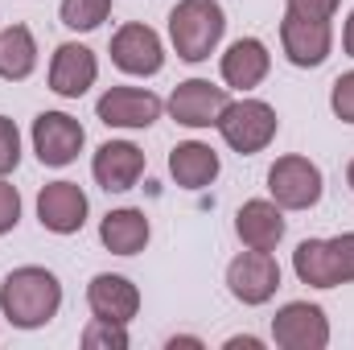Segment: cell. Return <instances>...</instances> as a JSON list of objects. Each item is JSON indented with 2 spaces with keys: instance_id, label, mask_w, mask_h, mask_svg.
<instances>
[{
  "instance_id": "obj_1",
  "label": "cell",
  "mask_w": 354,
  "mask_h": 350,
  "mask_svg": "<svg viewBox=\"0 0 354 350\" xmlns=\"http://www.w3.org/2000/svg\"><path fill=\"white\" fill-rule=\"evenodd\" d=\"M0 309L17 330H41L62 309V284L46 268H17L0 284Z\"/></svg>"
},
{
  "instance_id": "obj_2",
  "label": "cell",
  "mask_w": 354,
  "mask_h": 350,
  "mask_svg": "<svg viewBox=\"0 0 354 350\" xmlns=\"http://www.w3.org/2000/svg\"><path fill=\"white\" fill-rule=\"evenodd\" d=\"M227 29V12L214 0H181L169 12V42L181 62H206Z\"/></svg>"
},
{
  "instance_id": "obj_3",
  "label": "cell",
  "mask_w": 354,
  "mask_h": 350,
  "mask_svg": "<svg viewBox=\"0 0 354 350\" xmlns=\"http://www.w3.org/2000/svg\"><path fill=\"white\" fill-rule=\"evenodd\" d=\"M292 272L301 284L313 288H338L354 284V231L334 239H305L292 252Z\"/></svg>"
},
{
  "instance_id": "obj_4",
  "label": "cell",
  "mask_w": 354,
  "mask_h": 350,
  "mask_svg": "<svg viewBox=\"0 0 354 350\" xmlns=\"http://www.w3.org/2000/svg\"><path fill=\"white\" fill-rule=\"evenodd\" d=\"M214 128L223 132V140H227L235 153L252 157V153H264L268 145L276 140L280 120H276V107L264 103V99H231V103L223 107V116H218Z\"/></svg>"
},
{
  "instance_id": "obj_5",
  "label": "cell",
  "mask_w": 354,
  "mask_h": 350,
  "mask_svg": "<svg viewBox=\"0 0 354 350\" xmlns=\"http://www.w3.org/2000/svg\"><path fill=\"white\" fill-rule=\"evenodd\" d=\"M268 194L280 210H309L322 202V169L309 157H280L268 169Z\"/></svg>"
},
{
  "instance_id": "obj_6",
  "label": "cell",
  "mask_w": 354,
  "mask_h": 350,
  "mask_svg": "<svg viewBox=\"0 0 354 350\" xmlns=\"http://www.w3.org/2000/svg\"><path fill=\"white\" fill-rule=\"evenodd\" d=\"M83 145H87V132H83V124L75 116H66V111H41L33 120V153H37L41 165L62 169V165H71L79 157Z\"/></svg>"
},
{
  "instance_id": "obj_7",
  "label": "cell",
  "mask_w": 354,
  "mask_h": 350,
  "mask_svg": "<svg viewBox=\"0 0 354 350\" xmlns=\"http://www.w3.org/2000/svg\"><path fill=\"white\" fill-rule=\"evenodd\" d=\"M272 338L284 350H326L330 347V322L322 305L309 301H288L272 317Z\"/></svg>"
},
{
  "instance_id": "obj_8",
  "label": "cell",
  "mask_w": 354,
  "mask_h": 350,
  "mask_svg": "<svg viewBox=\"0 0 354 350\" xmlns=\"http://www.w3.org/2000/svg\"><path fill=\"white\" fill-rule=\"evenodd\" d=\"M227 288L235 301L243 305H268L280 288V264L272 260V252H243L227 264Z\"/></svg>"
},
{
  "instance_id": "obj_9",
  "label": "cell",
  "mask_w": 354,
  "mask_h": 350,
  "mask_svg": "<svg viewBox=\"0 0 354 350\" xmlns=\"http://www.w3.org/2000/svg\"><path fill=\"white\" fill-rule=\"evenodd\" d=\"M111 62L124 71V75H136V79H153V75H161V66H165V46H161V37L149 29V25H124V29H115V37H111Z\"/></svg>"
},
{
  "instance_id": "obj_10",
  "label": "cell",
  "mask_w": 354,
  "mask_h": 350,
  "mask_svg": "<svg viewBox=\"0 0 354 350\" xmlns=\"http://www.w3.org/2000/svg\"><path fill=\"white\" fill-rule=\"evenodd\" d=\"M280 46H284V58L301 71L309 66H322L334 50V29L330 21H305V17H292L284 12L280 21Z\"/></svg>"
},
{
  "instance_id": "obj_11",
  "label": "cell",
  "mask_w": 354,
  "mask_h": 350,
  "mask_svg": "<svg viewBox=\"0 0 354 350\" xmlns=\"http://www.w3.org/2000/svg\"><path fill=\"white\" fill-rule=\"evenodd\" d=\"M227 103H231L227 87H214L206 79H185L169 95V116L185 128H214Z\"/></svg>"
},
{
  "instance_id": "obj_12",
  "label": "cell",
  "mask_w": 354,
  "mask_h": 350,
  "mask_svg": "<svg viewBox=\"0 0 354 350\" xmlns=\"http://www.w3.org/2000/svg\"><path fill=\"white\" fill-rule=\"evenodd\" d=\"M161 99L153 91H140V87H111L99 95L95 103V116L107 124V128H149L161 120Z\"/></svg>"
},
{
  "instance_id": "obj_13",
  "label": "cell",
  "mask_w": 354,
  "mask_h": 350,
  "mask_svg": "<svg viewBox=\"0 0 354 350\" xmlns=\"http://www.w3.org/2000/svg\"><path fill=\"white\" fill-rule=\"evenodd\" d=\"M37 219L54 235H75L87 223V194L75 181H50L37 194Z\"/></svg>"
},
{
  "instance_id": "obj_14",
  "label": "cell",
  "mask_w": 354,
  "mask_h": 350,
  "mask_svg": "<svg viewBox=\"0 0 354 350\" xmlns=\"http://www.w3.org/2000/svg\"><path fill=\"white\" fill-rule=\"evenodd\" d=\"M95 79H99V62H95V54H91L87 46L62 42L54 50V58H50V91L54 95L79 99V95H87L95 87Z\"/></svg>"
},
{
  "instance_id": "obj_15",
  "label": "cell",
  "mask_w": 354,
  "mask_h": 350,
  "mask_svg": "<svg viewBox=\"0 0 354 350\" xmlns=\"http://www.w3.org/2000/svg\"><path fill=\"white\" fill-rule=\"evenodd\" d=\"M91 174H95V181L107 194H124V190H132L140 181V174H145V153L132 140H107V145L95 149Z\"/></svg>"
},
{
  "instance_id": "obj_16",
  "label": "cell",
  "mask_w": 354,
  "mask_h": 350,
  "mask_svg": "<svg viewBox=\"0 0 354 350\" xmlns=\"http://www.w3.org/2000/svg\"><path fill=\"white\" fill-rule=\"evenodd\" d=\"M87 305H91V313H95V317L128 326V322L140 313V288H136L128 276L99 272V276L87 284Z\"/></svg>"
},
{
  "instance_id": "obj_17",
  "label": "cell",
  "mask_w": 354,
  "mask_h": 350,
  "mask_svg": "<svg viewBox=\"0 0 354 350\" xmlns=\"http://www.w3.org/2000/svg\"><path fill=\"white\" fill-rule=\"evenodd\" d=\"M235 235L252 252H276V243L284 239V214H280V206L268 202V198L243 202L239 214H235Z\"/></svg>"
},
{
  "instance_id": "obj_18",
  "label": "cell",
  "mask_w": 354,
  "mask_h": 350,
  "mask_svg": "<svg viewBox=\"0 0 354 350\" xmlns=\"http://www.w3.org/2000/svg\"><path fill=\"white\" fill-rule=\"evenodd\" d=\"M268 66H272V54H268L264 42L260 37H239L223 54V83L231 91H252L268 79Z\"/></svg>"
},
{
  "instance_id": "obj_19",
  "label": "cell",
  "mask_w": 354,
  "mask_h": 350,
  "mask_svg": "<svg viewBox=\"0 0 354 350\" xmlns=\"http://www.w3.org/2000/svg\"><path fill=\"white\" fill-rule=\"evenodd\" d=\"M149 219H145V210H136V206H120V210H111L103 223H99V239H103V248L107 252H115V256H136V252H145V243H149Z\"/></svg>"
},
{
  "instance_id": "obj_20",
  "label": "cell",
  "mask_w": 354,
  "mask_h": 350,
  "mask_svg": "<svg viewBox=\"0 0 354 350\" xmlns=\"http://www.w3.org/2000/svg\"><path fill=\"white\" fill-rule=\"evenodd\" d=\"M169 174L185 190H206L218 177V153L202 140H185L169 153Z\"/></svg>"
},
{
  "instance_id": "obj_21",
  "label": "cell",
  "mask_w": 354,
  "mask_h": 350,
  "mask_svg": "<svg viewBox=\"0 0 354 350\" xmlns=\"http://www.w3.org/2000/svg\"><path fill=\"white\" fill-rule=\"evenodd\" d=\"M37 66V42L29 33V25H8L0 29V79L8 83H25Z\"/></svg>"
},
{
  "instance_id": "obj_22",
  "label": "cell",
  "mask_w": 354,
  "mask_h": 350,
  "mask_svg": "<svg viewBox=\"0 0 354 350\" xmlns=\"http://www.w3.org/2000/svg\"><path fill=\"white\" fill-rule=\"evenodd\" d=\"M62 25L66 29H75V33H91V29H99L103 21H107V12H111V0H62Z\"/></svg>"
},
{
  "instance_id": "obj_23",
  "label": "cell",
  "mask_w": 354,
  "mask_h": 350,
  "mask_svg": "<svg viewBox=\"0 0 354 350\" xmlns=\"http://www.w3.org/2000/svg\"><path fill=\"white\" fill-rule=\"evenodd\" d=\"M83 347L87 350H128V330H124L120 322L95 317L87 330H83Z\"/></svg>"
},
{
  "instance_id": "obj_24",
  "label": "cell",
  "mask_w": 354,
  "mask_h": 350,
  "mask_svg": "<svg viewBox=\"0 0 354 350\" xmlns=\"http://www.w3.org/2000/svg\"><path fill=\"white\" fill-rule=\"evenodd\" d=\"M21 165V132L8 116H0V177Z\"/></svg>"
},
{
  "instance_id": "obj_25",
  "label": "cell",
  "mask_w": 354,
  "mask_h": 350,
  "mask_svg": "<svg viewBox=\"0 0 354 350\" xmlns=\"http://www.w3.org/2000/svg\"><path fill=\"white\" fill-rule=\"evenodd\" d=\"M330 107H334V116L342 124H354V71L338 75V83L330 91Z\"/></svg>"
},
{
  "instance_id": "obj_26",
  "label": "cell",
  "mask_w": 354,
  "mask_h": 350,
  "mask_svg": "<svg viewBox=\"0 0 354 350\" xmlns=\"http://www.w3.org/2000/svg\"><path fill=\"white\" fill-rule=\"evenodd\" d=\"M17 223H21V194H17V185H8L0 177V235H8Z\"/></svg>"
},
{
  "instance_id": "obj_27",
  "label": "cell",
  "mask_w": 354,
  "mask_h": 350,
  "mask_svg": "<svg viewBox=\"0 0 354 350\" xmlns=\"http://www.w3.org/2000/svg\"><path fill=\"white\" fill-rule=\"evenodd\" d=\"M342 0H288V12L292 17H305V21H334Z\"/></svg>"
},
{
  "instance_id": "obj_28",
  "label": "cell",
  "mask_w": 354,
  "mask_h": 350,
  "mask_svg": "<svg viewBox=\"0 0 354 350\" xmlns=\"http://www.w3.org/2000/svg\"><path fill=\"white\" fill-rule=\"evenodd\" d=\"M223 347H227V350H239V347H248V350H260L264 342H260V338H252V334H239V338H227Z\"/></svg>"
},
{
  "instance_id": "obj_29",
  "label": "cell",
  "mask_w": 354,
  "mask_h": 350,
  "mask_svg": "<svg viewBox=\"0 0 354 350\" xmlns=\"http://www.w3.org/2000/svg\"><path fill=\"white\" fill-rule=\"evenodd\" d=\"M342 50L354 58V12L346 17V29H342Z\"/></svg>"
},
{
  "instance_id": "obj_30",
  "label": "cell",
  "mask_w": 354,
  "mask_h": 350,
  "mask_svg": "<svg viewBox=\"0 0 354 350\" xmlns=\"http://www.w3.org/2000/svg\"><path fill=\"white\" fill-rule=\"evenodd\" d=\"M177 347H202V338H189V334H177V338H169V350Z\"/></svg>"
},
{
  "instance_id": "obj_31",
  "label": "cell",
  "mask_w": 354,
  "mask_h": 350,
  "mask_svg": "<svg viewBox=\"0 0 354 350\" xmlns=\"http://www.w3.org/2000/svg\"><path fill=\"white\" fill-rule=\"evenodd\" d=\"M346 181H351V190H354V161H351V169H346Z\"/></svg>"
}]
</instances>
